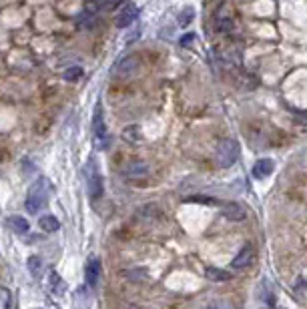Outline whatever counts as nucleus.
Wrapping results in <instances>:
<instances>
[{"label":"nucleus","mask_w":307,"mask_h":309,"mask_svg":"<svg viewBox=\"0 0 307 309\" xmlns=\"http://www.w3.org/2000/svg\"><path fill=\"white\" fill-rule=\"evenodd\" d=\"M193 16H195V10H193L191 6H187V8H183V10H181V14H179V18H177V22H179V26H181V28H185V26H189V24H191V20H193Z\"/></svg>","instance_id":"obj_15"},{"label":"nucleus","mask_w":307,"mask_h":309,"mask_svg":"<svg viewBox=\"0 0 307 309\" xmlns=\"http://www.w3.org/2000/svg\"><path fill=\"white\" fill-rule=\"evenodd\" d=\"M147 175H149V167H147V163H143V161H131V163H127L125 169H123V177L131 179V181L145 179Z\"/></svg>","instance_id":"obj_7"},{"label":"nucleus","mask_w":307,"mask_h":309,"mask_svg":"<svg viewBox=\"0 0 307 309\" xmlns=\"http://www.w3.org/2000/svg\"><path fill=\"white\" fill-rule=\"evenodd\" d=\"M127 277L131 281H143L147 277V271L145 269H133V271H127Z\"/></svg>","instance_id":"obj_20"},{"label":"nucleus","mask_w":307,"mask_h":309,"mask_svg":"<svg viewBox=\"0 0 307 309\" xmlns=\"http://www.w3.org/2000/svg\"><path fill=\"white\" fill-rule=\"evenodd\" d=\"M6 225L14 231V233H18V235H24V233H28V229H30V225H28V221L24 219V217H18V215H14V217H8L6 219Z\"/></svg>","instance_id":"obj_12"},{"label":"nucleus","mask_w":307,"mask_h":309,"mask_svg":"<svg viewBox=\"0 0 307 309\" xmlns=\"http://www.w3.org/2000/svg\"><path fill=\"white\" fill-rule=\"evenodd\" d=\"M0 297H2V303H4V305H10V295H8V289L0 287Z\"/></svg>","instance_id":"obj_22"},{"label":"nucleus","mask_w":307,"mask_h":309,"mask_svg":"<svg viewBox=\"0 0 307 309\" xmlns=\"http://www.w3.org/2000/svg\"><path fill=\"white\" fill-rule=\"evenodd\" d=\"M253 257H255V251H253V247L247 243V245L235 255V259L231 261V269H233V271H241V269L249 267L251 261H253Z\"/></svg>","instance_id":"obj_6"},{"label":"nucleus","mask_w":307,"mask_h":309,"mask_svg":"<svg viewBox=\"0 0 307 309\" xmlns=\"http://www.w3.org/2000/svg\"><path fill=\"white\" fill-rule=\"evenodd\" d=\"M273 169H275V165H273L271 159H259L253 165V177L255 179H265V177H269L273 173Z\"/></svg>","instance_id":"obj_11"},{"label":"nucleus","mask_w":307,"mask_h":309,"mask_svg":"<svg viewBox=\"0 0 307 309\" xmlns=\"http://www.w3.org/2000/svg\"><path fill=\"white\" fill-rule=\"evenodd\" d=\"M137 14H139V10H137V6H135V4H125V6L119 10V14H117L115 24H117L119 28H127L129 24H133V22H135Z\"/></svg>","instance_id":"obj_8"},{"label":"nucleus","mask_w":307,"mask_h":309,"mask_svg":"<svg viewBox=\"0 0 307 309\" xmlns=\"http://www.w3.org/2000/svg\"><path fill=\"white\" fill-rule=\"evenodd\" d=\"M215 28H217V32H227V30L233 28V20L231 18H219L217 24H215Z\"/></svg>","instance_id":"obj_19"},{"label":"nucleus","mask_w":307,"mask_h":309,"mask_svg":"<svg viewBox=\"0 0 307 309\" xmlns=\"http://www.w3.org/2000/svg\"><path fill=\"white\" fill-rule=\"evenodd\" d=\"M123 137H125L129 143H135V141L141 139V129H139V127H127L125 133H123Z\"/></svg>","instance_id":"obj_17"},{"label":"nucleus","mask_w":307,"mask_h":309,"mask_svg":"<svg viewBox=\"0 0 307 309\" xmlns=\"http://www.w3.org/2000/svg\"><path fill=\"white\" fill-rule=\"evenodd\" d=\"M121 2H123V0H105V8H107V10H113V8H117Z\"/></svg>","instance_id":"obj_23"},{"label":"nucleus","mask_w":307,"mask_h":309,"mask_svg":"<svg viewBox=\"0 0 307 309\" xmlns=\"http://www.w3.org/2000/svg\"><path fill=\"white\" fill-rule=\"evenodd\" d=\"M80 75H82V69L80 67H71L69 71H65V80H77V78H80Z\"/></svg>","instance_id":"obj_18"},{"label":"nucleus","mask_w":307,"mask_h":309,"mask_svg":"<svg viewBox=\"0 0 307 309\" xmlns=\"http://www.w3.org/2000/svg\"><path fill=\"white\" fill-rule=\"evenodd\" d=\"M205 277L211 279V281H229L231 273L225 269H219V267H207L205 269Z\"/></svg>","instance_id":"obj_14"},{"label":"nucleus","mask_w":307,"mask_h":309,"mask_svg":"<svg viewBox=\"0 0 307 309\" xmlns=\"http://www.w3.org/2000/svg\"><path fill=\"white\" fill-rule=\"evenodd\" d=\"M223 215H225V219H229V221H243V219L247 217V211H245L243 205L231 201V203H225V205H223Z\"/></svg>","instance_id":"obj_9"},{"label":"nucleus","mask_w":307,"mask_h":309,"mask_svg":"<svg viewBox=\"0 0 307 309\" xmlns=\"http://www.w3.org/2000/svg\"><path fill=\"white\" fill-rule=\"evenodd\" d=\"M84 277H86V283L88 285H96V281L100 277V261L96 259V257H90V259L86 261Z\"/></svg>","instance_id":"obj_10"},{"label":"nucleus","mask_w":307,"mask_h":309,"mask_svg":"<svg viewBox=\"0 0 307 309\" xmlns=\"http://www.w3.org/2000/svg\"><path fill=\"white\" fill-rule=\"evenodd\" d=\"M50 191H53V187H50V181L46 177H40L26 193V211L32 213V215H38L48 203V195Z\"/></svg>","instance_id":"obj_1"},{"label":"nucleus","mask_w":307,"mask_h":309,"mask_svg":"<svg viewBox=\"0 0 307 309\" xmlns=\"http://www.w3.org/2000/svg\"><path fill=\"white\" fill-rule=\"evenodd\" d=\"M92 129H94V141H96V147L107 149L109 139H107L105 111H102V105H100V102H96V105H94V113H92Z\"/></svg>","instance_id":"obj_3"},{"label":"nucleus","mask_w":307,"mask_h":309,"mask_svg":"<svg viewBox=\"0 0 307 309\" xmlns=\"http://www.w3.org/2000/svg\"><path fill=\"white\" fill-rule=\"evenodd\" d=\"M193 40H195V34H193V32H187V34H183V38H181V46H189Z\"/></svg>","instance_id":"obj_21"},{"label":"nucleus","mask_w":307,"mask_h":309,"mask_svg":"<svg viewBox=\"0 0 307 309\" xmlns=\"http://www.w3.org/2000/svg\"><path fill=\"white\" fill-rule=\"evenodd\" d=\"M86 189H88V195H90L92 201L100 199V197H102V191H105V185H102V177H100V173L96 171V167H94L92 161H90L88 173H86Z\"/></svg>","instance_id":"obj_4"},{"label":"nucleus","mask_w":307,"mask_h":309,"mask_svg":"<svg viewBox=\"0 0 307 309\" xmlns=\"http://www.w3.org/2000/svg\"><path fill=\"white\" fill-rule=\"evenodd\" d=\"M137 69H139V59H137V57H125L123 61H119V63H117V67H115L113 75H115V77H119V78H127V77L135 75V73H137Z\"/></svg>","instance_id":"obj_5"},{"label":"nucleus","mask_w":307,"mask_h":309,"mask_svg":"<svg viewBox=\"0 0 307 309\" xmlns=\"http://www.w3.org/2000/svg\"><path fill=\"white\" fill-rule=\"evenodd\" d=\"M38 225H40V229L46 231V233H55V231L61 229V221H59L55 215H42V217L38 219Z\"/></svg>","instance_id":"obj_13"},{"label":"nucleus","mask_w":307,"mask_h":309,"mask_svg":"<svg viewBox=\"0 0 307 309\" xmlns=\"http://www.w3.org/2000/svg\"><path fill=\"white\" fill-rule=\"evenodd\" d=\"M28 269H30L32 275H38L42 271V259H40V257H36V255L28 257Z\"/></svg>","instance_id":"obj_16"},{"label":"nucleus","mask_w":307,"mask_h":309,"mask_svg":"<svg viewBox=\"0 0 307 309\" xmlns=\"http://www.w3.org/2000/svg\"><path fill=\"white\" fill-rule=\"evenodd\" d=\"M215 159L221 167H233L239 159V143L235 139H223L217 145Z\"/></svg>","instance_id":"obj_2"}]
</instances>
